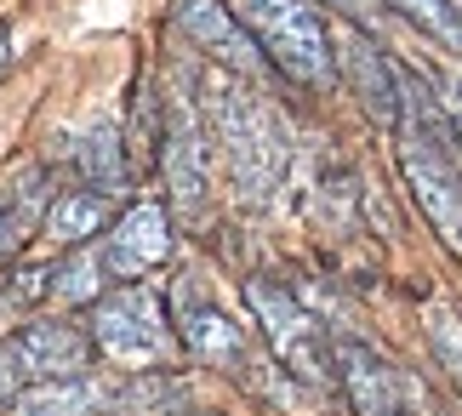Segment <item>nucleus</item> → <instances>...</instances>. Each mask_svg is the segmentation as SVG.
I'll return each instance as SVG.
<instances>
[{
	"label": "nucleus",
	"instance_id": "1",
	"mask_svg": "<svg viewBox=\"0 0 462 416\" xmlns=\"http://www.w3.org/2000/svg\"><path fill=\"white\" fill-rule=\"evenodd\" d=\"M200 115L228 160L235 194L245 206H269L274 189L286 183V166H291V137L280 125V115L263 103V92L252 80L223 75V69L200 75Z\"/></svg>",
	"mask_w": 462,
	"mask_h": 416
},
{
	"label": "nucleus",
	"instance_id": "2",
	"mask_svg": "<svg viewBox=\"0 0 462 416\" xmlns=\"http://www.w3.org/2000/svg\"><path fill=\"white\" fill-rule=\"evenodd\" d=\"M235 12L263 46V58L274 63V75L309 86V92H331L343 80L337 75V34L314 0H240Z\"/></svg>",
	"mask_w": 462,
	"mask_h": 416
},
{
	"label": "nucleus",
	"instance_id": "3",
	"mask_svg": "<svg viewBox=\"0 0 462 416\" xmlns=\"http://www.w3.org/2000/svg\"><path fill=\"white\" fill-rule=\"evenodd\" d=\"M86 331H92L97 359L126 371H160L177 354V319L166 309V297L154 285H120V291H103L86 314Z\"/></svg>",
	"mask_w": 462,
	"mask_h": 416
},
{
	"label": "nucleus",
	"instance_id": "4",
	"mask_svg": "<svg viewBox=\"0 0 462 416\" xmlns=\"http://www.w3.org/2000/svg\"><path fill=\"white\" fill-rule=\"evenodd\" d=\"M245 309H252L263 342H269V354L286 365V376L297 383H337L331 371V337L319 331V319L297 302L286 285L274 280H245Z\"/></svg>",
	"mask_w": 462,
	"mask_h": 416
},
{
	"label": "nucleus",
	"instance_id": "5",
	"mask_svg": "<svg viewBox=\"0 0 462 416\" xmlns=\"http://www.w3.org/2000/svg\"><path fill=\"white\" fill-rule=\"evenodd\" d=\"M160 171L183 217H200L211 206V125L200 115V97L189 92H171L160 108Z\"/></svg>",
	"mask_w": 462,
	"mask_h": 416
},
{
	"label": "nucleus",
	"instance_id": "6",
	"mask_svg": "<svg viewBox=\"0 0 462 416\" xmlns=\"http://www.w3.org/2000/svg\"><path fill=\"white\" fill-rule=\"evenodd\" d=\"M394 137H400V149H394L400 177H405V189H411L417 211L429 217L439 245L462 257V171H457V160L439 149V143L417 137V132H394Z\"/></svg>",
	"mask_w": 462,
	"mask_h": 416
},
{
	"label": "nucleus",
	"instance_id": "7",
	"mask_svg": "<svg viewBox=\"0 0 462 416\" xmlns=\"http://www.w3.org/2000/svg\"><path fill=\"white\" fill-rule=\"evenodd\" d=\"M331 371H337V388H343L354 416H434V411H422L417 388L360 337L331 342Z\"/></svg>",
	"mask_w": 462,
	"mask_h": 416
},
{
	"label": "nucleus",
	"instance_id": "8",
	"mask_svg": "<svg viewBox=\"0 0 462 416\" xmlns=\"http://www.w3.org/2000/svg\"><path fill=\"white\" fill-rule=\"evenodd\" d=\"M177 29H183L189 46L200 51L211 69H223V75H240L252 86L274 75V63L263 58L252 29L240 23V12L223 6V0H177Z\"/></svg>",
	"mask_w": 462,
	"mask_h": 416
},
{
	"label": "nucleus",
	"instance_id": "9",
	"mask_svg": "<svg viewBox=\"0 0 462 416\" xmlns=\"http://www.w3.org/2000/svg\"><path fill=\"white\" fill-rule=\"evenodd\" d=\"M6 354L23 383H58V376H86L92 371V331L75 319H23L6 337Z\"/></svg>",
	"mask_w": 462,
	"mask_h": 416
},
{
	"label": "nucleus",
	"instance_id": "10",
	"mask_svg": "<svg viewBox=\"0 0 462 416\" xmlns=\"http://www.w3.org/2000/svg\"><path fill=\"white\" fill-rule=\"evenodd\" d=\"M337 75L348 80V92L360 97V108L377 125H388V132L405 125V69L383 46H371L360 29L337 34Z\"/></svg>",
	"mask_w": 462,
	"mask_h": 416
},
{
	"label": "nucleus",
	"instance_id": "11",
	"mask_svg": "<svg viewBox=\"0 0 462 416\" xmlns=\"http://www.w3.org/2000/svg\"><path fill=\"white\" fill-rule=\"evenodd\" d=\"M103 268L109 280H143L171 257V211L160 200H132L103 234Z\"/></svg>",
	"mask_w": 462,
	"mask_h": 416
},
{
	"label": "nucleus",
	"instance_id": "12",
	"mask_svg": "<svg viewBox=\"0 0 462 416\" xmlns=\"http://www.w3.org/2000/svg\"><path fill=\"white\" fill-rule=\"evenodd\" d=\"M120 411V383L109 376H58V383H23L6 416H115Z\"/></svg>",
	"mask_w": 462,
	"mask_h": 416
},
{
	"label": "nucleus",
	"instance_id": "13",
	"mask_svg": "<svg viewBox=\"0 0 462 416\" xmlns=\"http://www.w3.org/2000/svg\"><path fill=\"white\" fill-rule=\"evenodd\" d=\"M177 342H183L200 365L245 371V331L217 309V302H206V297H189L183 309H177Z\"/></svg>",
	"mask_w": 462,
	"mask_h": 416
},
{
	"label": "nucleus",
	"instance_id": "14",
	"mask_svg": "<svg viewBox=\"0 0 462 416\" xmlns=\"http://www.w3.org/2000/svg\"><path fill=\"white\" fill-rule=\"evenodd\" d=\"M46 183H51V171L34 166V160H23V166H12L0 177V257H12V251L46 223V206H51Z\"/></svg>",
	"mask_w": 462,
	"mask_h": 416
},
{
	"label": "nucleus",
	"instance_id": "15",
	"mask_svg": "<svg viewBox=\"0 0 462 416\" xmlns=\"http://www.w3.org/2000/svg\"><path fill=\"white\" fill-rule=\"evenodd\" d=\"M69 166H75V177L86 189H97V194H126V143H120V132L109 120H92L86 132L69 137Z\"/></svg>",
	"mask_w": 462,
	"mask_h": 416
},
{
	"label": "nucleus",
	"instance_id": "16",
	"mask_svg": "<svg viewBox=\"0 0 462 416\" xmlns=\"http://www.w3.org/2000/svg\"><path fill=\"white\" fill-rule=\"evenodd\" d=\"M109 223H115V217H109V194H97V189H58L41 228L58 245H92Z\"/></svg>",
	"mask_w": 462,
	"mask_h": 416
},
{
	"label": "nucleus",
	"instance_id": "17",
	"mask_svg": "<svg viewBox=\"0 0 462 416\" xmlns=\"http://www.w3.org/2000/svg\"><path fill=\"white\" fill-rule=\"evenodd\" d=\"M103 280H109L103 251L97 245H69V257L51 268V297H58V302H97Z\"/></svg>",
	"mask_w": 462,
	"mask_h": 416
},
{
	"label": "nucleus",
	"instance_id": "18",
	"mask_svg": "<svg viewBox=\"0 0 462 416\" xmlns=\"http://www.w3.org/2000/svg\"><path fill=\"white\" fill-rule=\"evenodd\" d=\"M388 12H400L411 29H422L429 41H439L446 51H462V6L457 0H383Z\"/></svg>",
	"mask_w": 462,
	"mask_h": 416
},
{
	"label": "nucleus",
	"instance_id": "19",
	"mask_svg": "<svg viewBox=\"0 0 462 416\" xmlns=\"http://www.w3.org/2000/svg\"><path fill=\"white\" fill-rule=\"evenodd\" d=\"M422 325H429V348L439 359V371H446L451 383H457V393H462V314L446 309V302H429Z\"/></svg>",
	"mask_w": 462,
	"mask_h": 416
},
{
	"label": "nucleus",
	"instance_id": "20",
	"mask_svg": "<svg viewBox=\"0 0 462 416\" xmlns=\"http://www.w3.org/2000/svg\"><path fill=\"white\" fill-rule=\"evenodd\" d=\"M17 383H23V376H17L12 354H6V342H0V411H6V405L17 400Z\"/></svg>",
	"mask_w": 462,
	"mask_h": 416
},
{
	"label": "nucleus",
	"instance_id": "21",
	"mask_svg": "<svg viewBox=\"0 0 462 416\" xmlns=\"http://www.w3.org/2000/svg\"><path fill=\"white\" fill-rule=\"evenodd\" d=\"M6 58H12V29L0 23V69H6Z\"/></svg>",
	"mask_w": 462,
	"mask_h": 416
},
{
	"label": "nucleus",
	"instance_id": "22",
	"mask_svg": "<svg viewBox=\"0 0 462 416\" xmlns=\"http://www.w3.org/2000/svg\"><path fill=\"white\" fill-rule=\"evenodd\" d=\"M331 6H343V12H360V6H365V0H331Z\"/></svg>",
	"mask_w": 462,
	"mask_h": 416
},
{
	"label": "nucleus",
	"instance_id": "23",
	"mask_svg": "<svg viewBox=\"0 0 462 416\" xmlns=\"http://www.w3.org/2000/svg\"><path fill=\"white\" fill-rule=\"evenodd\" d=\"M457 92H462V80H457ZM457 103H462V97H457Z\"/></svg>",
	"mask_w": 462,
	"mask_h": 416
},
{
	"label": "nucleus",
	"instance_id": "24",
	"mask_svg": "<svg viewBox=\"0 0 462 416\" xmlns=\"http://www.w3.org/2000/svg\"><path fill=\"white\" fill-rule=\"evenodd\" d=\"M457 6H462V0H457Z\"/></svg>",
	"mask_w": 462,
	"mask_h": 416
}]
</instances>
